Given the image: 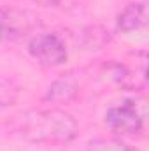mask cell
<instances>
[{"label":"cell","instance_id":"52a82bcc","mask_svg":"<svg viewBox=\"0 0 149 151\" xmlns=\"http://www.w3.org/2000/svg\"><path fill=\"white\" fill-rule=\"evenodd\" d=\"M86 151H137V150H133L128 144H125L121 141H116V139H95L86 146Z\"/></svg>","mask_w":149,"mask_h":151},{"label":"cell","instance_id":"277c9868","mask_svg":"<svg viewBox=\"0 0 149 151\" xmlns=\"http://www.w3.org/2000/svg\"><path fill=\"white\" fill-rule=\"evenodd\" d=\"M28 28L30 23L25 19V14L12 9H0V42L21 37Z\"/></svg>","mask_w":149,"mask_h":151},{"label":"cell","instance_id":"8992f818","mask_svg":"<svg viewBox=\"0 0 149 151\" xmlns=\"http://www.w3.org/2000/svg\"><path fill=\"white\" fill-rule=\"evenodd\" d=\"M77 90H79V84L75 81V77L72 74L65 76V77H60L58 81H54L47 91V100L51 102H58V104H63V102H70L77 95Z\"/></svg>","mask_w":149,"mask_h":151},{"label":"cell","instance_id":"3957f363","mask_svg":"<svg viewBox=\"0 0 149 151\" xmlns=\"http://www.w3.org/2000/svg\"><path fill=\"white\" fill-rule=\"evenodd\" d=\"M142 113L135 100H125L123 104L112 106L105 113V125L112 132L135 134L142 128Z\"/></svg>","mask_w":149,"mask_h":151},{"label":"cell","instance_id":"5b68a950","mask_svg":"<svg viewBox=\"0 0 149 151\" xmlns=\"http://www.w3.org/2000/svg\"><path fill=\"white\" fill-rule=\"evenodd\" d=\"M146 21H148L146 2H133V4H128L117 16V28L121 32H133L144 27Z\"/></svg>","mask_w":149,"mask_h":151},{"label":"cell","instance_id":"ba28073f","mask_svg":"<svg viewBox=\"0 0 149 151\" xmlns=\"http://www.w3.org/2000/svg\"><path fill=\"white\" fill-rule=\"evenodd\" d=\"M16 95H18V90L11 83L0 81V109L12 106V102L16 100Z\"/></svg>","mask_w":149,"mask_h":151},{"label":"cell","instance_id":"7a4b0ae2","mask_svg":"<svg viewBox=\"0 0 149 151\" xmlns=\"http://www.w3.org/2000/svg\"><path fill=\"white\" fill-rule=\"evenodd\" d=\"M30 55L44 67H58L67 60L65 42L56 34H40L28 44Z\"/></svg>","mask_w":149,"mask_h":151},{"label":"cell","instance_id":"6da1fadb","mask_svg":"<svg viewBox=\"0 0 149 151\" xmlns=\"http://www.w3.org/2000/svg\"><path fill=\"white\" fill-rule=\"evenodd\" d=\"M25 139L40 144H63L77 135V121L62 109H46L28 114L23 121Z\"/></svg>","mask_w":149,"mask_h":151}]
</instances>
